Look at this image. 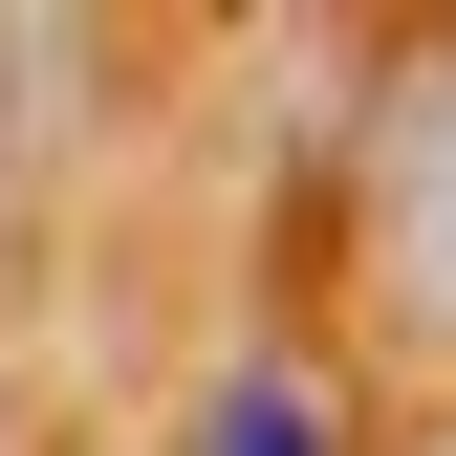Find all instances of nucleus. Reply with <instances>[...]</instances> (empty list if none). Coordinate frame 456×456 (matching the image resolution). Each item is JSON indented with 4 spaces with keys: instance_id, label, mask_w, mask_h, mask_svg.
Segmentation results:
<instances>
[{
    "instance_id": "nucleus-2",
    "label": "nucleus",
    "mask_w": 456,
    "mask_h": 456,
    "mask_svg": "<svg viewBox=\"0 0 456 456\" xmlns=\"http://www.w3.org/2000/svg\"><path fill=\"white\" fill-rule=\"evenodd\" d=\"M217 456H305V370H240V413H217Z\"/></svg>"
},
{
    "instance_id": "nucleus-1",
    "label": "nucleus",
    "mask_w": 456,
    "mask_h": 456,
    "mask_svg": "<svg viewBox=\"0 0 456 456\" xmlns=\"http://www.w3.org/2000/svg\"><path fill=\"white\" fill-rule=\"evenodd\" d=\"M391 282L456 305V66L413 87V152H391Z\"/></svg>"
}]
</instances>
